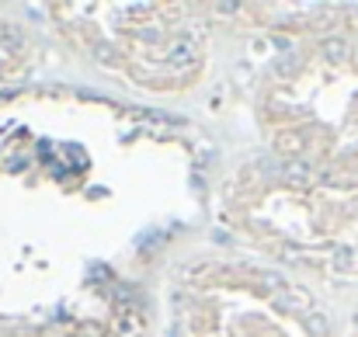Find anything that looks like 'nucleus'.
<instances>
[{
  "label": "nucleus",
  "instance_id": "nucleus-9",
  "mask_svg": "<svg viewBox=\"0 0 358 337\" xmlns=\"http://www.w3.org/2000/svg\"><path fill=\"white\" fill-rule=\"evenodd\" d=\"M334 261H338L341 268H348V264H355V254H348V250H341V254H338V258H334Z\"/></svg>",
  "mask_w": 358,
  "mask_h": 337
},
{
  "label": "nucleus",
  "instance_id": "nucleus-2",
  "mask_svg": "<svg viewBox=\"0 0 358 337\" xmlns=\"http://www.w3.org/2000/svg\"><path fill=\"white\" fill-rule=\"evenodd\" d=\"M306 330H310V337H327L331 334L327 317H323V313H306Z\"/></svg>",
  "mask_w": 358,
  "mask_h": 337
},
{
  "label": "nucleus",
  "instance_id": "nucleus-6",
  "mask_svg": "<svg viewBox=\"0 0 358 337\" xmlns=\"http://www.w3.org/2000/svg\"><path fill=\"white\" fill-rule=\"evenodd\" d=\"M119 330H122V337H136V334L143 330V323H140L136 317H125V320H122V327H119Z\"/></svg>",
  "mask_w": 358,
  "mask_h": 337
},
{
  "label": "nucleus",
  "instance_id": "nucleus-8",
  "mask_svg": "<svg viewBox=\"0 0 358 337\" xmlns=\"http://www.w3.org/2000/svg\"><path fill=\"white\" fill-rule=\"evenodd\" d=\"M261 282L268 285V289H282L285 282H282V275H275V271H261Z\"/></svg>",
  "mask_w": 358,
  "mask_h": 337
},
{
  "label": "nucleus",
  "instance_id": "nucleus-1",
  "mask_svg": "<svg viewBox=\"0 0 358 337\" xmlns=\"http://www.w3.org/2000/svg\"><path fill=\"white\" fill-rule=\"evenodd\" d=\"M195 56H199V45H195L191 35H184V39L171 42V49H167V66H174V70H188V66L195 63Z\"/></svg>",
  "mask_w": 358,
  "mask_h": 337
},
{
  "label": "nucleus",
  "instance_id": "nucleus-4",
  "mask_svg": "<svg viewBox=\"0 0 358 337\" xmlns=\"http://www.w3.org/2000/svg\"><path fill=\"white\" fill-rule=\"evenodd\" d=\"M94 56H98L104 66H115V63H119V52H115L112 45H94Z\"/></svg>",
  "mask_w": 358,
  "mask_h": 337
},
{
  "label": "nucleus",
  "instance_id": "nucleus-5",
  "mask_svg": "<svg viewBox=\"0 0 358 337\" xmlns=\"http://www.w3.org/2000/svg\"><path fill=\"white\" fill-rule=\"evenodd\" d=\"M323 52H327V60H331V63H341V60H344V42H341V39H331Z\"/></svg>",
  "mask_w": 358,
  "mask_h": 337
},
{
  "label": "nucleus",
  "instance_id": "nucleus-10",
  "mask_svg": "<svg viewBox=\"0 0 358 337\" xmlns=\"http://www.w3.org/2000/svg\"><path fill=\"white\" fill-rule=\"evenodd\" d=\"M216 11H219V14H237L240 4H216Z\"/></svg>",
  "mask_w": 358,
  "mask_h": 337
},
{
  "label": "nucleus",
  "instance_id": "nucleus-3",
  "mask_svg": "<svg viewBox=\"0 0 358 337\" xmlns=\"http://www.w3.org/2000/svg\"><path fill=\"white\" fill-rule=\"evenodd\" d=\"M285 178L296 181V184H302V181H310V167H302V163H289V167H285Z\"/></svg>",
  "mask_w": 358,
  "mask_h": 337
},
{
  "label": "nucleus",
  "instance_id": "nucleus-7",
  "mask_svg": "<svg viewBox=\"0 0 358 337\" xmlns=\"http://www.w3.org/2000/svg\"><path fill=\"white\" fill-rule=\"evenodd\" d=\"M11 42V45H21V32L18 28H11V24H0V42Z\"/></svg>",
  "mask_w": 358,
  "mask_h": 337
}]
</instances>
